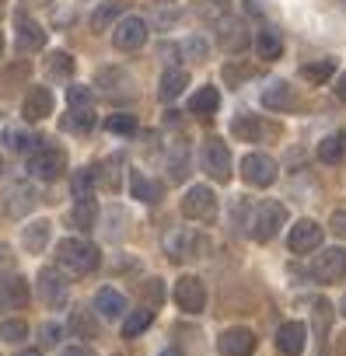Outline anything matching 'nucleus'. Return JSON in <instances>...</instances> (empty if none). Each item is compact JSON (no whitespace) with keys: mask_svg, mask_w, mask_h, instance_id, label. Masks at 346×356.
Wrapping results in <instances>:
<instances>
[{"mask_svg":"<svg viewBox=\"0 0 346 356\" xmlns=\"http://www.w3.org/2000/svg\"><path fill=\"white\" fill-rule=\"evenodd\" d=\"M157 356H182V353H179V349H161Z\"/></svg>","mask_w":346,"mask_h":356,"instance_id":"49","label":"nucleus"},{"mask_svg":"<svg viewBox=\"0 0 346 356\" xmlns=\"http://www.w3.org/2000/svg\"><path fill=\"white\" fill-rule=\"evenodd\" d=\"M49 112H53V95H49V88H29V95H25V102H22L25 122H42Z\"/></svg>","mask_w":346,"mask_h":356,"instance_id":"17","label":"nucleus"},{"mask_svg":"<svg viewBox=\"0 0 346 356\" xmlns=\"http://www.w3.org/2000/svg\"><path fill=\"white\" fill-rule=\"evenodd\" d=\"M182 49L189 53V60H203V56H207V42H203V39H186Z\"/></svg>","mask_w":346,"mask_h":356,"instance_id":"42","label":"nucleus"},{"mask_svg":"<svg viewBox=\"0 0 346 356\" xmlns=\"http://www.w3.org/2000/svg\"><path fill=\"white\" fill-rule=\"evenodd\" d=\"M123 11H126V0H105V4L88 18V25H91V32L95 35H102V32H109L119 18H123Z\"/></svg>","mask_w":346,"mask_h":356,"instance_id":"21","label":"nucleus"},{"mask_svg":"<svg viewBox=\"0 0 346 356\" xmlns=\"http://www.w3.org/2000/svg\"><path fill=\"white\" fill-rule=\"evenodd\" d=\"M70 189H74V196H77V200L91 196V193H95V168H81V171H74Z\"/></svg>","mask_w":346,"mask_h":356,"instance_id":"36","label":"nucleus"},{"mask_svg":"<svg viewBox=\"0 0 346 356\" xmlns=\"http://www.w3.org/2000/svg\"><path fill=\"white\" fill-rule=\"evenodd\" d=\"M235 136L238 140H259L262 136V122L259 119H252V115H242V119H235Z\"/></svg>","mask_w":346,"mask_h":356,"instance_id":"38","label":"nucleus"},{"mask_svg":"<svg viewBox=\"0 0 346 356\" xmlns=\"http://www.w3.org/2000/svg\"><path fill=\"white\" fill-rule=\"evenodd\" d=\"M255 53H259V60L273 63V60L283 56V39H280L273 29H262V32L255 35Z\"/></svg>","mask_w":346,"mask_h":356,"instance_id":"29","label":"nucleus"},{"mask_svg":"<svg viewBox=\"0 0 346 356\" xmlns=\"http://www.w3.org/2000/svg\"><path fill=\"white\" fill-rule=\"evenodd\" d=\"M186 84H189V74H186L182 67H168V70L161 74V88H157L161 102H171V98H179V95L186 91Z\"/></svg>","mask_w":346,"mask_h":356,"instance_id":"25","label":"nucleus"},{"mask_svg":"<svg viewBox=\"0 0 346 356\" xmlns=\"http://www.w3.org/2000/svg\"><path fill=\"white\" fill-rule=\"evenodd\" d=\"M95 314L105 318V321H123V314H126V293L116 290V286H102L95 293Z\"/></svg>","mask_w":346,"mask_h":356,"instance_id":"15","label":"nucleus"},{"mask_svg":"<svg viewBox=\"0 0 346 356\" xmlns=\"http://www.w3.org/2000/svg\"><path fill=\"white\" fill-rule=\"evenodd\" d=\"M56 259H60V266H67L74 276L95 273V269L102 266L98 245H91V241H84V238H63V241L56 245Z\"/></svg>","mask_w":346,"mask_h":356,"instance_id":"2","label":"nucleus"},{"mask_svg":"<svg viewBox=\"0 0 346 356\" xmlns=\"http://www.w3.org/2000/svg\"><path fill=\"white\" fill-rule=\"evenodd\" d=\"M0 262H4V266L11 262V255H8V245H0Z\"/></svg>","mask_w":346,"mask_h":356,"instance_id":"48","label":"nucleus"},{"mask_svg":"<svg viewBox=\"0 0 346 356\" xmlns=\"http://www.w3.org/2000/svg\"><path fill=\"white\" fill-rule=\"evenodd\" d=\"M70 220H74V227H81V231H91V227L98 224V203H95L91 196L77 200V203H74V213H70Z\"/></svg>","mask_w":346,"mask_h":356,"instance_id":"32","label":"nucleus"},{"mask_svg":"<svg viewBox=\"0 0 346 356\" xmlns=\"http://www.w3.org/2000/svg\"><path fill=\"white\" fill-rule=\"evenodd\" d=\"M129 193H133V200H140V203H157V200H161V186L150 182L143 171H133V175H129Z\"/></svg>","mask_w":346,"mask_h":356,"instance_id":"27","label":"nucleus"},{"mask_svg":"<svg viewBox=\"0 0 346 356\" xmlns=\"http://www.w3.org/2000/svg\"><path fill=\"white\" fill-rule=\"evenodd\" d=\"M217 105H221V91L217 88H200L193 95V102H189V112L200 115V119H210L217 112Z\"/></svg>","mask_w":346,"mask_h":356,"instance_id":"30","label":"nucleus"},{"mask_svg":"<svg viewBox=\"0 0 346 356\" xmlns=\"http://www.w3.org/2000/svg\"><path fill=\"white\" fill-rule=\"evenodd\" d=\"M150 321H154V311H150V307H136V311L123 314V335H126V339H136L140 332L150 328Z\"/></svg>","mask_w":346,"mask_h":356,"instance_id":"33","label":"nucleus"},{"mask_svg":"<svg viewBox=\"0 0 346 356\" xmlns=\"http://www.w3.org/2000/svg\"><path fill=\"white\" fill-rule=\"evenodd\" d=\"M283 224H287V210H283V203H276V200H262V203H255V207L249 210L245 231H249L252 241L266 245V241H273V238L280 234Z\"/></svg>","mask_w":346,"mask_h":356,"instance_id":"1","label":"nucleus"},{"mask_svg":"<svg viewBox=\"0 0 346 356\" xmlns=\"http://www.w3.org/2000/svg\"><path fill=\"white\" fill-rule=\"evenodd\" d=\"M200 164H203V171L214 178V182H228L231 178V150H228V143L221 136H210L203 143V150H200Z\"/></svg>","mask_w":346,"mask_h":356,"instance_id":"6","label":"nucleus"},{"mask_svg":"<svg viewBox=\"0 0 346 356\" xmlns=\"http://www.w3.org/2000/svg\"><path fill=\"white\" fill-rule=\"evenodd\" d=\"M304 342H308V325L304 321H283L276 328V349L283 356H301Z\"/></svg>","mask_w":346,"mask_h":356,"instance_id":"14","label":"nucleus"},{"mask_svg":"<svg viewBox=\"0 0 346 356\" xmlns=\"http://www.w3.org/2000/svg\"><path fill=\"white\" fill-rule=\"evenodd\" d=\"M186 175H189V143L175 140L168 150V182H182Z\"/></svg>","mask_w":346,"mask_h":356,"instance_id":"24","label":"nucleus"},{"mask_svg":"<svg viewBox=\"0 0 346 356\" xmlns=\"http://www.w3.org/2000/svg\"><path fill=\"white\" fill-rule=\"evenodd\" d=\"M15 25H18V49H22V53H39V49L46 46V29H42L36 18L18 15Z\"/></svg>","mask_w":346,"mask_h":356,"instance_id":"16","label":"nucleus"},{"mask_svg":"<svg viewBox=\"0 0 346 356\" xmlns=\"http://www.w3.org/2000/svg\"><path fill=\"white\" fill-rule=\"evenodd\" d=\"M311 276H315V283H339L346 276V252L343 248H322L311 259Z\"/></svg>","mask_w":346,"mask_h":356,"instance_id":"8","label":"nucleus"},{"mask_svg":"<svg viewBox=\"0 0 346 356\" xmlns=\"http://www.w3.org/2000/svg\"><path fill=\"white\" fill-rule=\"evenodd\" d=\"M182 217L196 224H214L217 220V196L210 186H189L182 196Z\"/></svg>","mask_w":346,"mask_h":356,"instance_id":"5","label":"nucleus"},{"mask_svg":"<svg viewBox=\"0 0 346 356\" xmlns=\"http://www.w3.org/2000/svg\"><path fill=\"white\" fill-rule=\"evenodd\" d=\"M0 56H4V35H0Z\"/></svg>","mask_w":346,"mask_h":356,"instance_id":"53","label":"nucleus"},{"mask_svg":"<svg viewBox=\"0 0 346 356\" xmlns=\"http://www.w3.org/2000/svg\"><path fill=\"white\" fill-rule=\"evenodd\" d=\"M276 161L269 157V154H245V161H242V178L249 186H255V189H266V186H273L276 182Z\"/></svg>","mask_w":346,"mask_h":356,"instance_id":"9","label":"nucleus"},{"mask_svg":"<svg viewBox=\"0 0 346 356\" xmlns=\"http://www.w3.org/2000/svg\"><path fill=\"white\" fill-rule=\"evenodd\" d=\"M329 321H332V304H329V300H315V328H318V342H325V335H329Z\"/></svg>","mask_w":346,"mask_h":356,"instance_id":"41","label":"nucleus"},{"mask_svg":"<svg viewBox=\"0 0 346 356\" xmlns=\"http://www.w3.org/2000/svg\"><path fill=\"white\" fill-rule=\"evenodd\" d=\"M60 356H95V349H91V346H84V342H81V346H67V349H63V353H60Z\"/></svg>","mask_w":346,"mask_h":356,"instance_id":"45","label":"nucleus"},{"mask_svg":"<svg viewBox=\"0 0 346 356\" xmlns=\"http://www.w3.org/2000/svg\"><path fill=\"white\" fill-rule=\"evenodd\" d=\"M287 248L294 255H308V252H318L322 248V227L315 220H297L290 227V238H287Z\"/></svg>","mask_w":346,"mask_h":356,"instance_id":"11","label":"nucleus"},{"mask_svg":"<svg viewBox=\"0 0 346 356\" xmlns=\"http://www.w3.org/2000/svg\"><path fill=\"white\" fill-rule=\"evenodd\" d=\"M18 356H42V353H39V349H22Z\"/></svg>","mask_w":346,"mask_h":356,"instance_id":"50","label":"nucleus"},{"mask_svg":"<svg viewBox=\"0 0 346 356\" xmlns=\"http://www.w3.org/2000/svg\"><path fill=\"white\" fill-rule=\"evenodd\" d=\"M39 297L46 307H60L67 300V280L56 269H42L39 273Z\"/></svg>","mask_w":346,"mask_h":356,"instance_id":"18","label":"nucleus"},{"mask_svg":"<svg viewBox=\"0 0 346 356\" xmlns=\"http://www.w3.org/2000/svg\"><path fill=\"white\" fill-rule=\"evenodd\" d=\"M262 105H266L269 112H290V108L297 105V95H294V88H290L287 81H273V84L262 91Z\"/></svg>","mask_w":346,"mask_h":356,"instance_id":"20","label":"nucleus"},{"mask_svg":"<svg viewBox=\"0 0 346 356\" xmlns=\"http://www.w3.org/2000/svg\"><path fill=\"white\" fill-rule=\"evenodd\" d=\"M143 293L150 297V307H154V304H157V297H161V283H157V280H147V286H143Z\"/></svg>","mask_w":346,"mask_h":356,"instance_id":"46","label":"nucleus"},{"mask_svg":"<svg viewBox=\"0 0 346 356\" xmlns=\"http://www.w3.org/2000/svg\"><path fill=\"white\" fill-rule=\"evenodd\" d=\"M214 4H217V8H228V4H231V0H214Z\"/></svg>","mask_w":346,"mask_h":356,"instance_id":"51","label":"nucleus"},{"mask_svg":"<svg viewBox=\"0 0 346 356\" xmlns=\"http://www.w3.org/2000/svg\"><path fill=\"white\" fill-rule=\"evenodd\" d=\"M39 140H42V136H36V133L8 129V147H11V150H18V154H32V150L39 147Z\"/></svg>","mask_w":346,"mask_h":356,"instance_id":"35","label":"nucleus"},{"mask_svg":"<svg viewBox=\"0 0 346 356\" xmlns=\"http://www.w3.org/2000/svg\"><path fill=\"white\" fill-rule=\"evenodd\" d=\"M105 129L116 133V136H133V133H136V119L126 115V112H112V115L105 119Z\"/></svg>","mask_w":346,"mask_h":356,"instance_id":"37","label":"nucleus"},{"mask_svg":"<svg viewBox=\"0 0 346 356\" xmlns=\"http://www.w3.org/2000/svg\"><path fill=\"white\" fill-rule=\"evenodd\" d=\"M49 234H53L49 220H32V224L22 231V245H25L32 255H39V252H46V245H49Z\"/></svg>","mask_w":346,"mask_h":356,"instance_id":"26","label":"nucleus"},{"mask_svg":"<svg viewBox=\"0 0 346 356\" xmlns=\"http://www.w3.org/2000/svg\"><path fill=\"white\" fill-rule=\"evenodd\" d=\"M207 252V238L196 234L193 227H175L164 234V255L171 262H193Z\"/></svg>","mask_w":346,"mask_h":356,"instance_id":"3","label":"nucleus"},{"mask_svg":"<svg viewBox=\"0 0 346 356\" xmlns=\"http://www.w3.org/2000/svg\"><path fill=\"white\" fill-rule=\"evenodd\" d=\"M0 171H4V161H0Z\"/></svg>","mask_w":346,"mask_h":356,"instance_id":"55","label":"nucleus"},{"mask_svg":"<svg viewBox=\"0 0 346 356\" xmlns=\"http://www.w3.org/2000/svg\"><path fill=\"white\" fill-rule=\"evenodd\" d=\"M29 175L39 178V182H56V178L67 175V150L60 147H36L29 154Z\"/></svg>","mask_w":346,"mask_h":356,"instance_id":"4","label":"nucleus"},{"mask_svg":"<svg viewBox=\"0 0 346 356\" xmlns=\"http://www.w3.org/2000/svg\"><path fill=\"white\" fill-rule=\"evenodd\" d=\"M67 102H70V112H74V115H81L84 122H95V91H91V88L70 84Z\"/></svg>","mask_w":346,"mask_h":356,"instance_id":"22","label":"nucleus"},{"mask_svg":"<svg viewBox=\"0 0 346 356\" xmlns=\"http://www.w3.org/2000/svg\"><path fill=\"white\" fill-rule=\"evenodd\" d=\"M0 200H4L8 217H29V210L39 203V193L29 182H15V186H8V193L0 196Z\"/></svg>","mask_w":346,"mask_h":356,"instance_id":"12","label":"nucleus"},{"mask_svg":"<svg viewBox=\"0 0 346 356\" xmlns=\"http://www.w3.org/2000/svg\"><path fill=\"white\" fill-rule=\"evenodd\" d=\"M221 42H224V49H231V53L245 49V46H249V32H245V25H242L238 18L221 22Z\"/></svg>","mask_w":346,"mask_h":356,"instance_id":"28","label":"nucleus"},{"mask_svg":"<svg viewBox=\"0 0 346 356\" xmlns=\"http://www.w3.org/2000/svg\"><path fill=\"white\" fill-rule=\"evenodd\" d=\"M329 224H332V234H339V238H346V210H336Z\"/></svg>","mask_w":346,"mask_h":356,"instance_id":"44","label":"nucleus"},{"mask_svg":"<svg viewBox=\"0 0 346 356\" xmlns=\"http://www.w3.org/2000/svg\"><path fill=\"white\" fill-rule=\"evenodd\" d=\"M332 74H336V60H318V63H304L301 67V77L308 84H325Z\"/></svg>","mask_w":346,"mask_h":356,"instance_id":"34","label":"nucleus"},{"mask_svg":"<svg viewBox=\"0 0 346 356\" xmlns=\"http://www.w3.org/2000/svg\"><path fill=\"white\" fill-rule=\"evenodd\" d=\"M70 332L81 335V339H98L102 335V325H98L95 307H74L70 311Z\"/></svg>","mask_w":346,"mask_h":356,"instance_id":"23","label":"nucleus"},{"mask_svg":"<svg viewBox=\"0 0 346 356\" xmlns=\"http://www.w3.org/2000/svg\"><path fill=\"white\" fill-rule=\"evenodd\" d=\"M336 98H339V102H346V70L336 77Z\"/></svg>","mask_w":346,"mask_h":356,"instance_id":"47","label":"nucleus"},{"mask_svg":"<svg viewBox=\"0 0 346 356\" xmlns=\"http://www.w3.org/2000/svg\"><path fill=\"white\" fill-rule=\"evenodd\" d=\"M346 157V133H329L318 143V161L322 164H339Z\"/></svg>","mask_w":346,"mask_h":356,"instance_id":"31","label":"nucleus"},{"mask_svg":"<svg viewBox=\"0 0 346 356\" xmlns=\"http://www.w3.org/2000/svg\"><path fill=\"white\" fill-rule=\"evenodd\" d=\"M29 304V283L22 276H4L0 280V311H18Z\"/></svg>","mask_w":346,"mask_h":356,"instance_id":"19","label":"nucleus"},{"mask_svg":"<svg viewBox=\"0 0 346 356\" xmlns=\"http://www.w3.org/2000/svg\"><path fill=\"white\" fill-rule=\"evenodd\" d=\"M252 349H255V335H252V328H242V325L221 332V339H217L221 356H252Z\"/></svg>","mask_w":346,"mask_h":356,"instance_id":"13","label":"nucleus"},{"mask_svg":"<svg viewBox=\"0 0 346 356\" xmlns=\"http://www.w3.org/2000/svg\"><path fill=\"white\" fill-rule=\"evenodd\" d=\"M0 11H4V0H0Z\"/></svg>","mask_w":346,"mask_h":356,"instance_id":"54","label":"nucleus"},{"mask_svg":"<svg viewBox=\"0 0 346 356\" xmlns=\"http://www.w3.org/2000/svg\"><path fill=\"white\" fill-rule=\"evenodd\" d=\"M339 311H343V318H346V297H343V300H339Z\"/></svg>","mask_w":346,"mask_h":356,"instance_id":"52","label":"nucleus"},{"mask_svg":"<svg viewBox=\"0 0 346 356\" xmlns=\"http://www.w3.org/2000/svg\"><path fill=\"white\" fill-rule=\"evenodd\" d=\"M60 339H63V328L60 325H42V342L46 346H56Z\"/></svg>","mask_w":346,"mask_h":356,"instance_id":"43","label":"nucleus"},{"mask_svg":"<svg viewBox=\"0 0 346 356\" xmlns=\"http://www.w3.org/2000/svg\"><path fill=\"white\" fill-rule=\"evenodd\" d=\"M147 22L140 18V15H126V18H119L116 25H112V42H116V49H126V53H133V49H140L143 42H147Z\"/></svg>","mask_w":346,"mask_h":356,"instance_id":"7","label":"nucleus"},{"mask_svg":"<svg viewBox=\"0 0 346 356\" xmlns=\"http://www.w3.org/2000/svg\"><path fill=\"white\" fill-rule=\"evenodd\" d=\"M46 70H49L53 77H70V74H74V60H70V53H53V56L46 60Z\"/></svg>","mask_w":346,"mask_h":356,"instance_id":"40","label":"nucleus"},{"mask_svg":"<svg viewBox=\"0 0 346 356\" xmlns=\"http://www.w3.org/2000/svg\"><path fill=\"white\" fill-rule=\"evenodd\" d=\"M25 335H29V321H22V318L0 321V339H4V342H22Z\"/></svg>","mask_w":346,"mask_h":356,"instance_id":"39","label":"nucleus"},{"mask_svg":"<svg viewBox=\"0 0 346 356\" xmlns=\"http://www.w3.org/2000/svg\"><path fill=\"white\" fill-rule=\"evenodd\" d=\"M171 297H175V304H179L186 314H200V311L207 307V286H203V280H196V276H182V280L175 283V290H171Z\"/></svg>","mask_w":346,"mask_h":356,"instance_id":"10","label":"nucleus"}]
</instances>
